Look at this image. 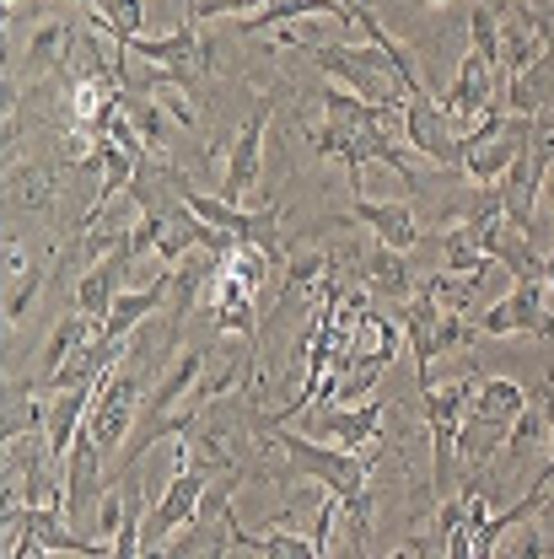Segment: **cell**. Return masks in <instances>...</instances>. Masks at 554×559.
<instances>
[{"label": "cell", "instance_id": "obj_10", "mask_svg": "<svg viewBox=\"0 0 554 559\" xmlns=\"http://www.w3.org/2000/svg\"><path fill=\"white\" fill-rule=\"evenodd\" d=\"M103 463H108V452L92 441V430L81 425V436H75V447H70L66 457V516L81 527V522H97V506H103Z\"/></svg>", "mask_w": 554, "mask_h": 559}, {"label": "cell", "instance_id": "obj_6", "mask_svg": "<svg viewBox=\"0 0 554 559\" xmlns=\"http://www.w3.org/2000/svg\"><path fill=\"white\" fill-rule=\"evenodd\" d=\"M210 479H215V474H205L200 463H178V468H173L167 489L156 495V506H151V516H145V544H151V549H167V544L200 516V500H205Z\"/></svg>", "mask_w": 554, "mask_h": 559}, {"label": "cell", "instance_id": "obj_19", "mask_svg": "<svg viewBox=\"0 0 554 559\" xmlns=\"http://www.w3.org/2000/svg\"><path fill=\"white\" fill-rule=\"evenodd\" d=\"M361 270H366V290L382 296V301H393V307H404V301L420 290L415 270H410V253H393V248H382V242L366 253Z\"/></svg>", "mask_w": 554, "mask_h": 559}, {"label": "cell", "instance_id": "obj_32", "mask_svg": "<svg viewBox=\"0 0 554 559\" xmlns=\"http://www.w3.org/2000/svg\"><path fill=\"white\" fill-rule=\"evenodd\" d=\"M125 114L135 119L140 140H145L151 151L167 145V124H162V103H156V97H135V92H130V97H125Z\"/></svg>", "mask_w": 554, "mask_h": 559}, {"label": "cell", "instance_id": "obj_16", "mask_svg": "<svg viewBox=\"0 0 554 559\" xmlns=\"http://www.w3.org/2000/svg\"><path fill=\"white\" fill-rule=\"evenodd\" d=\"M167 296H173V270H162V275L151 280V285H140V290H125V296L114 301L108 323H97V334H103V340H114V345H130V334H135L140 323H145Z\"/></svg>", "mask_w": 554, "mask_h": 559}, {"label": "cell", "instance_id": "obj_17", "mask_svg": "<svg viewBox=\"0 0 554 559\" xmlns=\"http://www.w3.org/2000/svg\"><path fill=\"white\" fill-rule=\"evenodd\" d=\"M210 318H215L221 334H243V340L259 334V296L232 275L226 264H221V275H215V307H210Z\"/></svg>", "mask_w": 554, "mask_h": 559}, {"label": "cell", "instance_id": "obj_37", "mask_svg": "<svg viewBox=\"0 0 554 559\" xmlns=\"http://www.w3.org/2000/svg\"><path fill=\"white\" fill-rule=\"evenodd\" d=\"M22 275H27V253H22L16 237H5V280H22Z\"/></svg>", "mask_w": 554, "mask_h": 559}, {"label": "cell", "instance_id": "obj_28", "mask_svg": "<svg viewBox=\"0 0 554 559\" xmlns=\"http://www.w3.org/2000/svg\"><path fill=\"white\" fill-rule=\"evenodd\" d=\"M243 366H254V360H237V355H221V349H210L205 377H200L195 399H200V404H221V393H232V388H237Z\"/></svg>", "mask_w": 554, "mask_h": 559}, {"label": "cell", "instance_id": "obj_35", "mask_svg": "<svg viewBox=\"0 0 554 559\" xmlns=\"http://www.w3.org/2000/svg\"><path fill=\"white\" fill-rule=\"evenodd\" d=\"M11 200H22L27 210H44V205H49V183H44V173H27V167H16V173H11Z\"/></svg>", "mask_w": 554, "mask_h": 559}, {"label": "cell", "instance_id": "obj_38", "mask_svg": "<svg viewBox=\"0 0 554 559\" xmlns=\"http://www.w3.org/2000/svg\"><path fill=\"white\" fill-rule=\"evenodd\" d=\"M539 210H544V215H554V162L544 167V178H539Z\"/></svg>", "mask_w": 554, "mask_h": 559}, {"label": "cell", "instance_id": "obj_3", "mask_svg": "<svg viewBox=\"0 0 554 559\" xmlns=\"http://www.w3.org/2000/svg\"><path fill=\"white\" fill-rule=\"evenodd\" d=\"M307 55H313V66L323 70L334 86L355 92L372 108H404V97H410L404 81L388 66V55H377L372 44H313Z\"/></svg>", "mask_w": 554, "mask_h": 559}, {"label": "cell", "instance_id": "obj_25", "mask_svg": "<svg viewBox=\"0 0 554 559\" xmlns=\"http://www.w3.org/2000/svg\"><path fill=\"white\" fill-rule=\"evenodd\" d=\"M441 270H447V275H458V280H474V275H490V270H495L469 221L447 231V242H441Z\"/></svg>", "mask_w": 554, "mask_h": 559}, {"label": "cell", "instance_id": "obj_23", "mask_svg": "<svg viewBox=\"0 0 554 559\" xmlns=\"http://www.w3.org/2000/svg\"><path fill=\"white\" fill-rule=\"evenodd\" d=\"M70 44H75V33H70L66 22H44V27L27 38V49H22V81H33V75H44V70L66 66Z\"/></svg>", "mask_w": 554, "mask_h": 559}, {"label": "cell", "instance_id": "obj_21", "mask_svg": "<svg viewBox=\"0 0 554 559\" xmlns=\"http://www.w3.org/2000/svg\"><path fill=\"white\" fill-rule=\"evenodd\" d=\"M355 27L366 33V44H372L377 55H388V66H393L399 81H404V92H410V97H431V92H425V81H420V70H415V55H410V49L382 27V22H377V11H361V16H355Z\"/></svg>", "mask_w": 554, "mask_h": 559}, {"label": "cell", "instance_id": "obj_41", "mask_svg": "<svg viewBox=\"0 0 554 559\" xmlns=\"http://www.w3.org/2000/svg\"><path fill=\"white\" fill-rule=\"evenodd\" d=\"M511 5H522V11H533V16H539V5H544V0H511Z\"/></svg>", "mask_w": 554, "mask_h": 559}, {"label": "cell", "instance_id": "obj_40", "mask_svg": "<svg viewBox=\"0 0 554 559\" xmlns=\"http://www.w3.org/2000/svg\"><path fill=\"white\" fill-rule=\"evenodd\" d=\"M415 555H420V544H404V549H393L388 559H415Z\"/></svg>", "mask_w": 554, "mask_h": 559}, {"label": "cell", "instance_id": "obj_7", "mask_svg": "<svg viewBox=\"0 0 554 559\" xmlns=\"http://www.w3.org/2000/svg\"><path fill=\"white\" fill-rule=\"evenodd\" d=\"M382 430V404H334V399H318V409H307L302 419V436L323 441V447H340V452H361L372 447Z\"/></svg>", "mask_w": 554, "mask_h": 559}, {"label": "cell", "instance_id": "obj_12", "mask_svg": "<svg viewBox=\"0 0 554 559\" xmlns=\"http://www.w3.org/2000/svg\"><path fill=\"white\" fill-rule=\"evenodd\" d=\"M500 16V70L506 75H528L533 66L550 60V22H539L522 5H495Z\"/></svg>", "mask_w": 554, "mask_h": 559}, {"label": "cell", "instance_id": "obj_9", "mask_svg": "<svg viewBox=\"0 0 554 559\" xmlns=\"http://www.w3.org/2000/svg\"><path fill=\"white\" fill-rule=\"evenodd\" d=\"M544 296H550V285H544V280L517 285L511 296L490 301L474 329H480V334H490V340H511V334H550L554 312H544Z\"/></svg>", "mask_w": 554, "mask_h": 559}, {"label": "cell", "instance_id": "obj_13", "mask_svg": "<svg viewBox=\"0 0 554 559\" xmlns=\"http://www.w3.org/2000/svg\"><path fill=\"white\" fill-rule=\"evenodd\" d=\"M125 55H135L145 66L167 70L173 75V86H184L189 92V75H195V60H205V49H200V22H184V27H173V33H162V38H130L125 44Z\"/></svg>", "mask_w": 554, "mask_h": 559}, {"label": "cell", "instance_id": "obj_15", "mask_svg": "<svg viewBox=\"0 0 554 559\" xmlns=\"http://www.w3.org/2000/svg\"><path fill=\"white\" fill-rule=\"evenodd\" d=\"M232 549H237V511L226 506L221 516H195L167 544V559H232Z\"/></svg>", "mask_w": 554, "mask_h": 559}, {"label": "cell", "instance_id": "obj_31", "mask_svg": "<svg viewBox=\"0 0 554 559\" xmlns=\"http://www.w3.org/2000/svg\"><path fill=\"white\" fill-rule=\"evenodd\" d=\"M544 436H550V409H522L517 425H511V436H506V452H500V457L517 463V457H522L528 447H539Z\"/></svg>", "mask_w": 554, "mask_h": 559}, {"label": "cell", "instance_id": "obj_11", "mask_svg": "<svg viewBox=\"0 0 554 559\" xmlns=\"http://www.w3.org/2000/svg\"><path fill=\"white\" fill-rule=\"evenodd\" d=\"M130 275H135V253H130V242H119L114 253H103L97 264H86V275L75 280V307H81V318L108 323L114 301L135 285Z\"/></svg>", "mask_w": 554, "mask_h": 559}, {"label": "cell", "instance_id": "obj_5", "mask_svg": "<svg viewBox=\"0 0 554 559\" xmlns=\"http://www.w3.org/2000/svg\"><path fill=\"white\" fill-rule=\"evenodd\" d=\"M140 393H145V382H140L135 366H119L114 377L97 382V399L86 409V430L103 452H119L130 441V425L140 419Z\"/></svg>", "mask_w": 554, "mask_h": 559}, {"label": "cell", "instance_id": "obj_20", "mask_svg": "<svg viewBox=\"0 0 554 559\" xmlns=\"http://www.w3.org/2000/svg\"><path fill=\"white\" fill-rule=\"evenodd\" d=\"M506 436H511V425L506 419H485V415H463V430H458V463L469 468V474H480L495 452H506Z\"/></svg>", "mask_w": 554, "mask_h": 559}, {"label": "cell", "instance_id": "obj_24", "mask_svg": "<svg viewBox=\"0 0 554 559\" xmlns=\"http://www.w3.org/2000/svg\"><path fill=\"white\" fill-rule=\"evenodd\" d=\"M474 415L485 419H506V425H517V415L528 409V388L522 382H511V377H480V388H474V404H469Z\"/></svg>", "mask_w": 554, "mask_h": 559}, {"label": "cell", "instance_id": "obj_14", "mask_svg": "<svg viewBox=\"0 0 554 559\" xmlns=\"http://www.w3.org/2000/svg\"><path fill=\"white\" fill-rule=\"evenodd\" d=\"M340 226H366L393 253H410L420 242V221L404 200H361L355 194V205H350V215H340Z\"/></svg>", "mask_w": 554, "mask_h": 559}, {"label": "cell", "instance_id": "obj_34", "mask_svg": "<svg viewBox=\"0 0 554 559\" xmlns=\"http://www.w3.org/2000/svg\"><path fill=\"white\" fill-rule=\"evenodd\" d=\"M38 290H44V280L33 275V270H27L22 280H11V290H5V323H22L27 307L38 301Z\"/></svg>", "mask_w": 554, "mask_h": 559}, {"label": "cell", "instance_id": "obj_29", "mask_svg": "<svg viewBox=\"0 0 554 559\" xmlns=\"http://www.w3.org/2000/svg\"><path fill=\"white\" fill-rule=\"evenodd\" d=\"M97 22L119 38V49L140 38V27H145V0H97Z\"/></svg>", "mask_w": 554, "mask_h": 559}, {"label": "cell", "instance_id": "obj_2", "mask_svg": "<svg viewBox=\"0 0 554 559\" xmlns=\"http://www.w3.org/2000/svg\"><path fill=\"white\" fill-rule=\"evenodd\" d=\"M474 388H480V377H452V382L420 388V404H425L420 415L431 425V485L441 500L458 495L452 489V479H458V430H463V415L474 404Z\"/></svg>", "mask_w": 554, "mask_h": 559}, {"label": "cell", "instance_id": "obj_33", "mask_svg": "<svg viewBox=\"0 0 554 559\" xmlns=\"http://www.w3.org/2000/svg\"><path fill=\"white\" fill-rule=\"evenodd\" d=\"M130 522V506H125V489H103V506H97V522H92V538L114 544V533Z\"/></svg>", "mask_w": 554, "mask_h": 559}, {"label": "cell", "instance_id": "obj_1", "mask_svg": "<svg viewBox=\"0 0 554 559\" xmlns=\"http://www.w3.org/2000/svg\"><path fill=\"white\" fill-rule=\"evenodd\" d=\"M275 447L285 452V463H291L307 485L329 489V495H340V500L372 489L377 452H340V447H323V441H313V436H302V430H291V425H280V419H275Z\"/></svg>", "mask_w": 554, "mask_h": 559}, {"label": "cell", "instance_id": "obj_27", "mask_svg": "<svg viewBox=\"0 0 554 559\" xmlns=\"http://www.w3.org/2000/svg\"><path fill=\"white\" fill-rule=\"evenodd\" d=\"M500 559H554V527L539 516H528V522H517L506 538H500Z\"/></svg>", "mask_w": 554, "mask_h": 559}, {"label": "cell", "instance_id": "obj_22", "mask_svg": "<svg viewBox=\"0 0 554 559\" xmlns=\"http://www.w3.org/2000/svg\"><path fill=\"white\" fill-rule=\"evenodd\" d=\"M92 334H97V323H92V318H81V312H75V318H66V323H55L49 345H44V355H38V371H33V382H44V388H49V382L60 377V366H66L70 355L86 345Z\"/></svg>", "mask_w": 554, "mask_h": 559}, {"label": "cell", "instance_id": "obj_43", "mask_svg": "<svg viewBox=\"0 0 554 559\" xmlns=\"http://www.w3.org/2000/svg\"><path fill=\"white\" fill-rule=\"evenodd\" d=\"M75 5H97V0H75Z\"/></svg>", "mask_w": 554, "mask_h": 559}, {"label": "cell", "instance_id": "obj_4", "mask_svg": "<svg viewBox=\"0 0 554 559\" xmlns=\"http://www.w3.org/2000/svg\"><path fill=\"white\" fill-rule=\"evenodd\" d=\"M270 119H275V97H259L254 114L243 119V130L232 135L226 151V167H221V200L226 205H254L259 200V183H264V135H270Z\"/></svg>", "mask_w": 554, "mask_h": 559}, {"label": "cell", "instance_id": "obj_36", "mask_svg": "<svg viewBox=\"0 0 554 559\" xmlns=\"http://www.w3.org/2000/svg\"><path fill=\"white\" fill-rule=\"evenodd\" d=\"M544 409H550V463H544V474H539L533 495H550V485H554V388L544 393Z\"/></svg>", "mask_w": 554, "mask_h": 559}, {"label": "cell", "instance_id": "obj_8", "mask_svg": "<svg viewBox=\"0 0 554 559\" xmlns=\"http://www.w3.org/2000/svg\"><path fill=\"white\" fill-rule=\"evenodd\" d=\"M404 140H410V151H420L436 167H463V156H469L458 124L447 119V108L436 97H410V108H404Z\"/></svg>", "mask_w": 554, "mask_h": 559}, {"label": "cell", "instance_id": "obj_42", "mask_svg": "<svg viewBox=\"0 0 554 559\" xmlns=\"http://www.w3.org/2000/svg\"><path fill=\"white\" fill-rule=\"evenodd\" d=\"M425 5H447V0H425Z\"/></svg>", "mask_w": 554, "mask_h": 559}, {"label": "cell", "instance_id": "obj_26", "mask_svg": "<svg viewBox=\"0 0 554 559\" xmlns=\"http://www.w3.org/2000/svg\"><path fill=\"white\" fill-rule=\"evenodd\" d=\"M323 285H329V259L323 253H296V259H285V285H280L275 307L296 301V296H318Z\"/></svg>", "mask_w": 554, "mask_h": 559}, {"label": "cell", "instance_id": "obj_30", "mask_svg": "<svg viewBox=\"0 0 554 559\" xmlns=\"http://www.w3.org/2000/svg\"><path fill=\"white\" fill-rule=\"evenodd\" d=\"M469 49L485 55L490 66H500V16H495L490 0H480V5L469 11Z\"/></svg>", "mask_w": 554, "mask_h": 559}, {"label": "cell", "instance_id": "obj_18", "mask_svg": "<svg viewBox=\"0 0 554 559\" xmlns=\"http://www.w3.org/2000/svg\"><path fill=\"white\" fill-rule=\"evenodd\" d=\"M307 16H329V22H355L361 11H345L340 0H270V5H259L254 16H243V22H237V33H275V27L307 22Z\"/></svg>", "mask_w": 554, "mask_h": 559}, {"label": "cell", "instance_id": "obj_39", "mask_svg": "<svg viewBox=\"0 0 554 559\" xmlns=\"http://www.w3.org/2000/svg\"><path fill=\"white\" fill-rule=\"evenodd\" d=\"M11 559H55V555H49L44 544H22V549H16V555H11Z\"/></svg>", "mask_w": 554, "mask_h": 559}]
</instances>
